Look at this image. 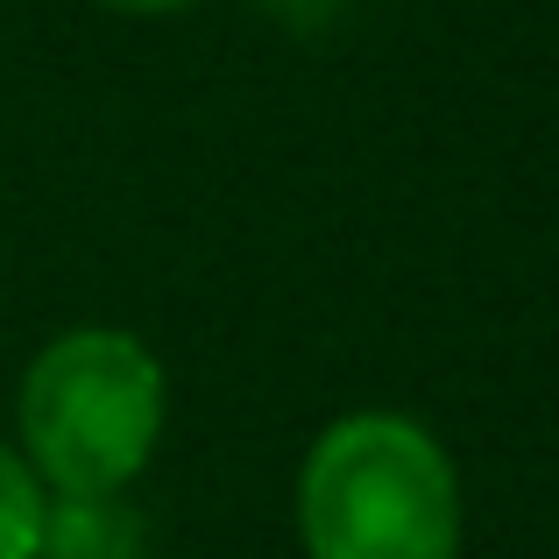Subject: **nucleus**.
Returning a JSON list of instances; mask_svg holds the SVG:
<instances>
[{"mask_svg":"<svg viewBox=\"0 0 559 559\" xmlns=\"http://www.w3.org/2000/svg\"><path fill=\"white\" fill-rule=\"evenodd\" d=\"M305 559H461V475L404 411H347L298 467Z\"/></svg>","mask_w":559,"mask_h":559,"instance_id":"nucleus-1","label":"nucleus"},{"mask_svg":"<svg viewBox=\"0 0 559 559\" xmlns=\"http://www.w3.org/2000/svg\"><path fill=\"white\" fill-rule=\"evenodd\" d=\"M14 425L50 496H121L164 439V361L121 326H71L28 361Z\"/></svg>","mask_w":559,"mask_h":559,"instance_id":"nucleus-2","label":"nucleus"},{"mask_svg":"<svg viewBox=\"0 0 559 559\" xmlns=\"http://www.w3.org/2000/svg\"><path fill=\"white\" fill-rule=\"evenodd\" d=\"M36 559H142V524L121 496H50Z\"/></svg>","mask_w":559,"mask_h":559,"instance_id":"nucleus-3","label":"nucleus"},{"mask_svg":"<svg viewBox=\"0 0 559 559\" xmlns=\"http://www.w3.org/2000/svg\"><path fill=\"white\" fill-rule=\"evenodd\" d=\"M43 510H50V496H43L36 467L22 461V447L0 439V559L43 552Z\"/></svg>","mask_w":559,"mask_h":559,"instance_id":"nucleus-4","label":"nucleus"},{"mask_svg":"<svg viewBox=\"0 0 559 559\" xmlns=\"http://www.w3.org/2000/svg\"><path fill=\"white\" fill-rule=\"evenodd\" d=\"M262 8H276L290 28H319V22H333V14H341L347 0H262Z\"/></svg>","mask_w":559,"mask_h":559,"instance_id":"nucleus-5","label":"nucleus"},{"mask_svg":"<svg viewBox=\"0 0 559 559\" xmlns=\"http://www.w3.org/2000/svg\"><path fill=\"white\" fill-rule=\"evenodd\" d=\"M99 8H114V14H178L191 0H99Z\"/></svg>","mask_w":559,"mask_h":559,"instance_id":"nucleus-6","label":"nucleus"}]
</instances>
